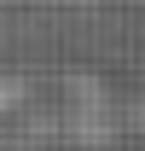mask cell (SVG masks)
<instances>
[{
  "label": "cell",
  "mask_w": 145,
  "mask_h": 151,
  "mask_svg": "<svg viewBox=\"0 0 145 151\" xmlns=\"http://www.w3.org/2000/svg\"><path fill=\"white\" fill-rule=\"evenodd\" d=\"M58 128L70 134L75 145H105V139H110V99L99 93L93 76H75V81H70V111H64Z\"/></svg>",
  "instance_id": "1"
},
{
  "label": "cell",
  "mask_w": 145,
  "mask_h": 151,
  "mask_svg": "<svg viewBox=\"0 0 145 151\" xmlns=\"http://www.w3.org/2000/svg\"><path fill=\"white\" fill-rule=\"evenodd\" d=\"M23 99H29V81L23 76H0V111H18Z\"/></svg>",
  "instance_id": "2"
},
{
  "label": "cell",
  "mask_w": 145,
  "mask_h": 151,
  "mask_svg": "<svg viewBox=\"0 0 145 151\" xmlns=\"http://www.w3.org/2000/svg\"><path fill=\"white\" fill-rule=\"evenodd\" d=\"M128 122H134V134H145V87H139V99L128 105Z\"/></svg>",
  "instance_id": "3"
},
{
  "label": "cell",
  "mask_w": 145,
  "mask_h": 151,
  "mask_svg": "<svg viewBox=\"0 0 145 151\" xmlns=\"http://www.w3.org/2000/svg\"><path fill=\"white\" fill-rule=\"evenodd\" d=\"M6 151H41V139H29V134H23V139H12Z\"/></svg>",
  "instance_id": "4"
}]
</instances>
